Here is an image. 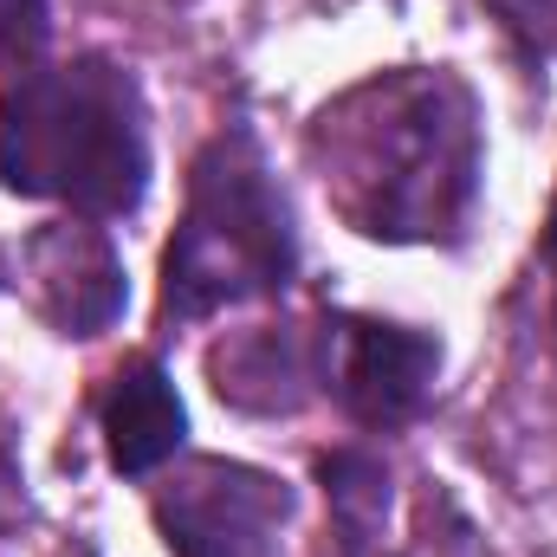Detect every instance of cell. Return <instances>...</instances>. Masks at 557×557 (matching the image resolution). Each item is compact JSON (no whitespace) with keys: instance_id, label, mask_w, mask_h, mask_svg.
<instances>
[{"instance_id":"1","label":"cell","mask_w":557,"mask_h":557,"mask_svg":"<svg viewBox=\"0 0 557 557\" xmlns=\"http://www.w3.org/2000/svg\"><path fill=\"white\" fill-rule=\"evenodd\" d=\"M311 156L363 240L454 247L480 201V117L454 72H389L311 124Z\"/></svg>"},{"instance_id":"2","label":"cell","mask_w":557,"mask_h":557,"mask_svg":"<svg viewBox=\"0 0 557 557\" xmlns=\"http://www.w3.org/2000/svg\"><path fill=\"white\" fill-rule=\"evenodd\" d=\"M0 182L33 201H65L78 221L137 214L149 195L137 78L104 52L20 72L0 98Z\"/></svg>"},{"instance_id":"3","label":"cell","mask_w":557,"mask_h":557,"mask_svg":"<svg viewBox=\"0 0 557 557\" xmlns=\"http://www.w3.org/2000/svg\"><path fill=\"white\" fill-rule=\"evenodd\" d=\"M298 278V227L247 117L195 156L182 227L162 253V311L175 324L273 298Z\"/></svg>"},{"instance_id":"4","label":"cell","mask_w":557,"mask_h":557,"mask_svg":"<svg viewBox=\"0 0 557 557\" xmlns=\"http://www.w3.org/2000/svg\"><path fill=\"white\" fill-rule=\"evenodd\" d=\"M156 525L175 557H278L292 486L267 467L201 454L156 486Z\"/></svg>"},{"instance_id":"5","label":"cell","mask_w":557,"mask_h":557,"mask_svg":"<svg viewBox=\"0 0 557 557\" xmlns=\"http://www.w3.org/2000/svg\"><path fill=\"white\" fill-rule=\"evenodd\" d=\"M318 370L357 428L389 434L428 409L441 376V337L389 318H331L318 331Z\"/></svg>"},{"instance_id":"6","label":"cell","mask_w":557,"mask_h":557,"mask_svg":"<svg viewBox=\"0 0 557 557\" xmlns=\"http://www.w3.org/2000/svg\"><path fill=\"white\" fill-rule=\"evenodd\" d=\"M20 273L33 292V311L59 331V337H98L124 318L131 305V278L124 253L111 247V234L98 221H52L26 240Z\"/></svg>"},{"instance_id":"7","label":"cell","mask_w":557,"mask_h":557,"mask_svg":"<svg viewBox=\"0 0 557 557\" xmlns=\"http://www.w3.org/2000/svg\"><path fill=\"white\" fill-rule=\"evenodd\" d=\"M208 376H214V396L247 409V416H292L324 383L318 344L298 337L292 324H253V331L214 344L208 350Z\"/></svg>"},{"instance_id":"8","label":"cell","mask_w":557,"mask_h":557,"mask_svg":"<svg viewBox=\"0 0 557 557\" xmlns=\"http://www.w3.org/2000/svg\"><path fill=\"white\" fill-rule=\"evenodd\" d=\"M98 421H104L111 467L131 473V480L169 467L182 454V441H188V409H182V396H175V383H169V370L156 357H131L111 376V389L98 403Z\"/></svg>"},{"instance_id":"9","label":"cell","mask_w":557,"mask_h":557,"mask_svg":"<svg viewBox=\"0 0 557 557\" xmlns=\"http://www.w3.org/2000/svg\"><path fill=\"white\" fill-rule=\"evenodd\" d=\"M318 486H324V499H331L337 552L370 557L376 545H383L389 499H396L383 454H370V447H331V454H318Z\"/></svg>"},{"instance_id":"10","label":"cell","mask_w":557,"mask_h":557,"mask_svg":"<svg viewBox=\"0 0 557 557\" xmlns=\"http://www.w3.org/2000/svg\"><path fill=\"white\" fill-rule=\"evenodd\" d=\"M52 46V7L46 0H0V65L33 72Z\"/></svg>"},{"instance_id":"11","label":"cell","mask_w":557,"mask_h":557,"mask_svg":"<svg viewBox=\"0 0 557 557\" xmlns=\"http://www.w3.org/2000/svg\"><path fill=\"white\" fill-rule=\"evenodd\" d=\"M486 7L499 13V26L512 33V46L532 65L557 59V0H486Z\"/></svg>"},{"instance_id":"12","label":"cell","mask_w":557,"mask_h":557,"mask_svg":"<svg viewBox=\"0 0 557 557\" xmlns=\"http://www.w3.org/2000/svg\"><path fill=\"white\" fill-rule=\"evenodd\" d=\"M545 247L557 253V201H552V221H545Z\"/></svg>"}]
</instances>
